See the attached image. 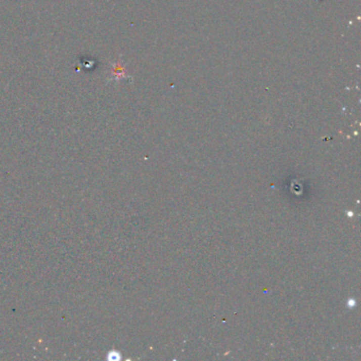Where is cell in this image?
<instances>
[{"label":"cell","mask_w":361,"mask_h":361,"mask_svg":"<svg viewBox=\"0 0 361 361\" xmlns=\"http://www.w3.org/2000/svg\"><path fill=\"white\" fill-rule=\"evenodd\" d=\"M107 360H109V361L121 360V354L118 351H115V349H112V351H109L107 353Z\"/></svg>","instance_id":"obj_1"}]
</instances>
